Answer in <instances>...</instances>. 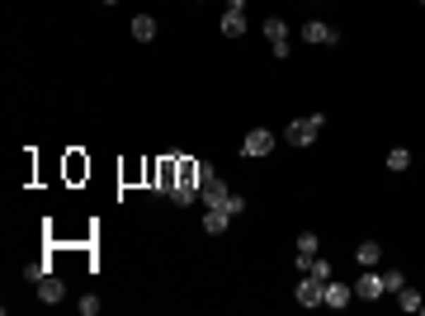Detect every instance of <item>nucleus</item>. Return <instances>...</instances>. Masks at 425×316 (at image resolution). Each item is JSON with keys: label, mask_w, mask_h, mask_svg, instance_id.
Instances as JSON below:
<instances>
[{"label": "nucleus", "mask_w": 425, "mask_h": 316, "mask_svg": "<svg viewBox=\"0 0 425 316\" xmlns=\"http://www.w3.org/2000/svg\"><path fill=\"white\" fill-rule=\"evenodd\" d=\"M232 222H236L232 213H222V208H208V213H204V232H208V236H222Z\"/></svg>", "instance_id": "10"}, {"label": "nucleus", "mask_w": 425, "mask_h": 316, "mask_svg": "<svg viewBox=\"0 0 425 316\" xmlns=\"http://www.w3.org/2000/svg\"><path fill=\"white\" fill-rule=\"evenodd\" d=\"M302 38H307V43H316V48H331V43H340V33L331 29V24H321V19H307V24H302Z\"/></svg>", "instance_id": "4"}, {"label": "nucleus", "mask_w": 425, "mask_h": 316, "mask_svg": "<svg viewBox=\"0 0 425 316\" xmlns=\"http://www.w3.org/2000/svg\"><path fill=\"white\" fill-rule=\"evenodd\" d=\"M411 165V151L407 146H393V151H388V170H407Z\"/></svg>", "instance_id": "17"}, {"label": "nucleus", "mask_w": 425, "mask_h": 316, "mask_svg": "<svg viewBox=\"0 0 425 316\" xmlns=\"http://www.w3.org/2000/svg\"><path fill=\"white\" fill-rule=\"evenodd\" d=\"M194 179H199V189H204L208 179H213V165H208V160H199V165H194Z\"/></svg>", "instance_id": "19"}, {"label": "nucleus", "mask_w": 425, "mask_h": 316, "mask_svg": "<svg viewBox=\"0 0 425 316\" xmlns=\"http://www.w3.org/2000/svg\"><path fill=\"white\" fill-rule=\"evenodd\" d=\"M62 298H66V284L57 274H43V279H38V302H43V307H57Z\"/></svg>", "instance_id": "5"}, {"label": "nucleus", "mask_w": 425, "mask_h": 316, "mask_svg": "<svg viewBox=\"0 0 425 316\" xmlns=\"http://www.w3.org/2000/svg\"><path fill=\"white\" fill-rule=\"evenodd\" d=\"M321 307H350V288L335 284V279H326V298H321Z\"/></svg>", "instance_id": "11"}, {"label": "nucleus", "mask_w": 425, "mask_h": 316, "mask_svg": "<svg viewBox=\"0 0 425 316\" xmlns=\"http://www.w3.org/2000/svg\"><path fill=\"white\" fill-rule=\"evenodd\" d=\"M402 288H407V274H402V269H388V274H383V298H388V293H402Z\"/></svg>", "instance_id": "14"}, {"label": "nucleus", "mask_w": 425, "mask_h": 316, "mask_svg": "<svg viewBox=\"0 0 425 316\" xmlns=\"http://www.w3.org/2000/svg\"><path fill=\"white\" fill-rule=\"evenodd\" d=\"M274 151V132L269 127H251L246 142H241V156H269Z\"/></svg>", "instance_id": "2"}, {"label": "nucleus", "mask_w": 425, "mask_h": 316, "mask_svg": "<svg viewBox=\"0 0 425 316\" xmlns=\"http://www.w3.org/2000/svg\"><path fill=\"white\" fill-rule=\"evenodd\" d=\"M265 38H269V48H274V57H288V24L279 15L265 19Z\"/></svg>", "instance_id": "3"}, {"label": "nucleus", "mask_w": 425, "mask_h": 316, "mask_svg": "<svg viewBox=\"0 0 425 316\" xmlns=\"http://www.w3.org/2000/svg\"><path fill=\"white\" fill-rule=\"evenodd\" d=\"M199 5H204V0H199Z\"/></svg>", "instance_id": "24"}, {"label": "nucleus", "mask_w": 425, "mask_h": 316, "mask_svg": "<svg viewBox=\"0 0 425 316\" xmlns=\"http://www.w3.org/2000/svg\"><path fill=\"white\" fill-rule=\"evenodd\" d=\"M99 5H118V0H99Z\"/></svg>", "instance_id": "22"}, {"label": "nucleus", "mask_w": 425, "mask_h": 316, "mask_svg": "<svg viewBox=\"0 0 425 316\" xmlns=\"http://www.w3.org/2000/svg\"><path fill=\"white\" fill-rule=\"evenodd\" d=\"M421 5H425V0H421Z\"/></svg>", "instance_id": "25"}, {"label": "nucleus", "mask_w": 425, "mask_h": 316, "mask_svg": "<svg viewBox=\"0 0 425 316\" xmlns=\"http://www.w3.org/2000/svg\"><path fill=\"white\" fill-rule=\"evenodd\" d=\"M421 312H425V302H421Z\"/></svg>", "instance_id": "23"}, {"label": "nucleus", "mask_w": 425, "mask_h": 316, "mask_svg": "<svg viewBox=\"0 0 425 316\" xmlns=\"http://www.w3.org/2000/svg\"><path fill=\"white\" fill-rule=\"evenodd\" d=\"M227 213H232V217H241V213H246V198H241V194H232V203H227Z\"/></svg>", "instance_id": "20"}, {"label": "nucleus", "mask_w": 425, "mask_h": 316, "mask_svg": "<svg viewBox=\"0 0 425 316\" xmlns=\"http://www.w3.org/2000/svg\"><path fill=\"white\" fill-rule=\"evenodd\" d=\"M316 251H321V241H316V232H302V236H298V260H312Z\"/></svg>", "instance_id": "15"}, {"label": "nucleus", "mask_w": 425, "mask_h": 316, "mask_svg": "<svg viewBox=\"0 0 425 316\" xmlns=\"http://www.w3.org/2000/svg\"><path fill=\"white\" fill-rule=\"evenodd\" d=\"M133 38H137V43H152V38H156V19L137 15V19H133Z\"/></svg>", "instance_id": "12"}, {"label": "nucleus", "mask_w": 425, "mask_h": 316, "mask_svg": "<svg viewBox=\"0 0 425 316\" xmlns=\"http://www.w3.org/2000/svg\"><path fill=\"white\" fill-rule=\"evenodd\" d=\"M76 307H80V316H94V312H99V298H94V293H85Z\"/></svg>", "instance_id": "18"}, {"label": "nucleus", "mask_w": 425, "mask_h": 316, "mask_svg": "<svg viewBox=\"0 0 425 316\" xmlns=\"http://www.w3.org/2000/svg\"><path fill=\"white\" fill-rule=\"evenodd\" d=\"M199 194H204V208H222V213H227V203H232V189L222 184L218 175H213V179H208V184H204Z\"/></svg>", "instance_id": "7"}, {"label": "nucleus", "mask_w": 425, "mask_h": 316, "mask_svg": "<svg viewBox=\"0 0 425 316\" xmlns=\"http://www.w3.org/2000/svg\"><path fill=\"white\" fill-rule=\"evenodd\" d=\"M355 260H359V265H364V269H374V265H378V260H383V246H378V241H364L359 251H355Z\"/></svg>", "instance_id": "13"}, {"label": "nucleus", "mask_w": 425, "mask_h": 316, "mask_svg": "<svg viewBox=\"0 0 425 316\" xmlns=\"http://www.w3.org/2000/svg\"><path fill=\"white\" fill-rule=\"evenodd\" d=\"M355 298H364V302L383 298V274H374V269H369V274H364L359 284H355Z\"/></svg>", "instance_id": "9"}, {"label": "nucleus", "mask_w": 425, "mask_h": 316, "mask_svg": "<svg viewBox=\"0 0 425 316\" xmlns=\"http://www.w3.org/2000/svg\"><path fill=\"white\" fill-rule=\"evenodd\" d=\"M293 298H298V307H321V298H326V284L307 274V279L298 284V293H293Z\"/></svg>", "instance_id": "6"}, {"label": "nucleus", "mask_w": 425, "mask_h": 316, "mask_svg": "<svg viewBox=\"0 0 425 316\" xmlns=\"http://www.w3.org/2000/svg\"><path fill=\"white\" fill-rule=\"evenodd\" d=\"M421 293H416V288H402V293H397V307H402V312H421Z\"/></svg>", "instance_id": "16"}, {"label": "nucleus", "mask_w": 425, "mask_h": 316, "mask_svg": "<svg viewBox=\"0 0 425 316\" xmlns=\"http://www.w3.org/2000/svg\"><path fill=\"white\" fill-rule=\"evenodd\" d=\"M321 123H326L321 113H312V118H293V123L283 127V142H288V146H312L316 132H321Z\"/></svg>", "instance_id": "1"}, {"label": "nucleus", "mask_w": 425, "mask_h": 316, "mask_svg": "<svg viewBox=\"0 0 425 316\" xmlns=\"http://www.w3.org/2000/svg\"><path fill=\"white\" fill-rule=\"evenodd\" d=\"M241 33H246V10L227 5V15H222V38H241Z\"/></svg>", "instance_id": "8"}, {"label": "nucleus", "mask_w": 425, "mask_h": 316, "mask_svg": "<svg viewBox=\"0 0 425 316\" xmlns=\"http://www.w3.org/2000/svg\"><path fill=\"white\" fill-rule=\"evenodd\" d=\"M43 274H47V265H24V279H33V284H38Z\"/></svg>", "instance_id": "21"}]
</instances>
